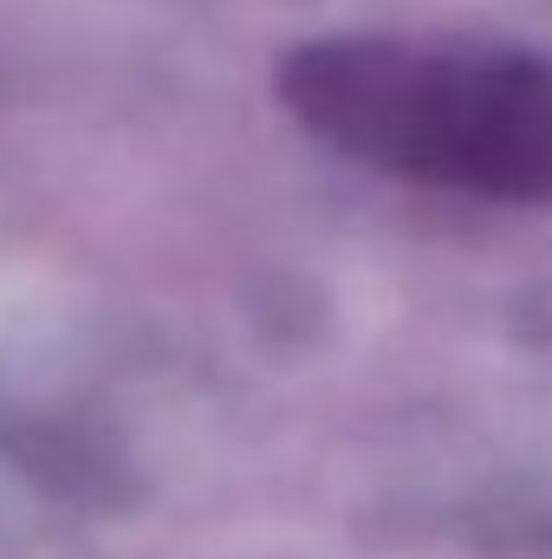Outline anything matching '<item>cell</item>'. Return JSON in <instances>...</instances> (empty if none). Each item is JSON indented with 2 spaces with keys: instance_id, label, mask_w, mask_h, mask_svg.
<instances>
[{
  "instance_id": "1",
  "label": "cell",
  "mask_w": 552,
  "mask_h": 559,
  "mask_svg": "<svg viewBox=\"0 0 552 559\" xmlns=\"http://www.w3.org/2000/svg\"><path fill=\"white\" fill-rule=\"evenodd\" d=\"M279 98L319 143L397 182L552 202V59L540 52L338 33L279 66Z\"/></svg>"
}]
</instances>
